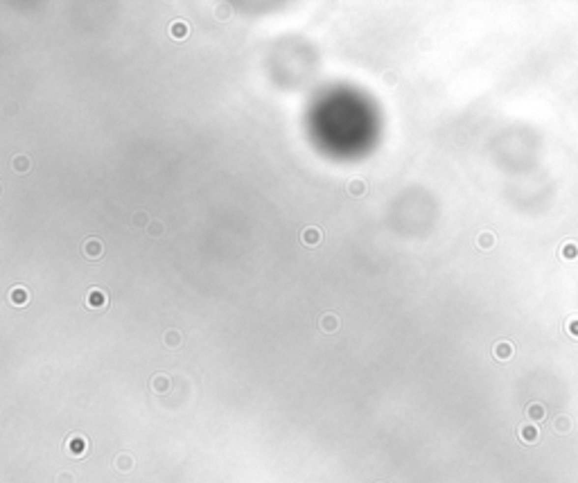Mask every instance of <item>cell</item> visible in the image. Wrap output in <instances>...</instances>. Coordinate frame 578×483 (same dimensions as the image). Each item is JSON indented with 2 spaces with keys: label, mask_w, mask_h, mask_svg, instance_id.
I'll list each match as a JSON object with an SVG mask.
<instances>
[{
  "label": "cell",
  "mask_w": 578,
  "mask_h": 483,
  "mask_svg": "<svg viewBox=\"0 0 578 483\" xmlns=\"http://www.w3.org/2000/svg\"><path fill=\"white\" fill-rule=\"evenodd\" d=\"M109 305H111V300H109L106 291H102V289L95 287L86 294V307H88V310H106Z\"/></svg>",
  "instance_id": "6da1fadb"
},
{
  "label": "cell",
  "mask_w": 578,
  "mask_h": 483,
  "mask_svg": "<svg viewBox=\"0 0 578 483\" xmlns=\"http://www.w3.org/2000/svg\"><path fill=\"white\" fill-rule=\"evenodd\" d=\"M82 253L86 260H100L104 256V244H102L100 237H88L82 246Z\"/></svg>",
  "instance_id": "7a4b0ae2"
},
{
  "label": "cell",
  "mask_w": 578,
  "mask_h": 483,
  "mask_svg": "<svg viewBox=\"0 0 578 483\" xmlns=\"http://www.w3.org/2000/svg\"><path fill=\"white\" fill-rule=\"evenodd\" d=\"M66 452H68V456L82 458V456L88 452V443H86V438H82V436H70L66 443Z\"/></svg>",
  "instance_id": "3957f363"
},
{
  "label": "cell",
  "mask_w": 578,
  "mask_h": 483,
  "mask_svg": "<svg viewBox=\"0 0 578 483\" xmlns=\"http://www.w3.org/2000/svg\"><path fill=\"white\" fill-rule=\"evenodd\" d=\"M321 239H323V233H321V228H317V226H307V228H303V233H300V242H303L307 249H317V246L321 244Z\"/></svg>",
  "instance_id": "277c9868"
},
{
  "label": "cell",
  "mask_w": 578,
  "mask_h": 483,
  "mask_svg": "<svg viewBox=\"0 0 578 483\" xmlns=\"http://www.w3.org/2000/svg\"><path fill=\"white\" fill-rule=\"evenodd\" d=\"M339 328H341V321H339L337 314H332V312H325V314L318 318V330H321V332L334 334V332H339Z\"/></svg>",
  "instance_id": "5b68a950"
},
{
  "label": "cell",
  "mask_w": 578,
  "mask_h": 483,
  "mask_svg": "<svg viewBox=\"0 0 578 483\" xmlns=\"http://www.w3.org/2000/svg\"><path fill=\"white\" fill-rule=\"evenodd\" d=\"M170 36L174 41H185L190 36V23L183 18H176V21L170 23Z\"/></svg>",
  "instance_id": "8992f818"
},
{
  "label": "cell",
  "mask_w": 578,
  "mask_h": 483,
  "mask_svg": "<svg viewBox=\"0 0 578 483\" xmlns=\"http://www.w3.org/2000/svg\"><path fill=\"white\" fill-rule=\"evenodd\" d=\"M170 389H172V379H170V375H165V372H156L154 377H151V391H154L156 395L167 393Z\"/></svg>",
  "instance_id": "52a82bcc"
},
{
  "label": "cell",
  "mask_w": 578,
  "mask_h": 483,
  "mask_svg": "<svg viewBox=\"0 0 578 483\" xmlns=\"http://www.w3.org/2000/svg\"><path fill=\"white\" fill-rule=\"evenodd\" d=\"M492 355H495V359H499V361H508L513 355H515V348H513L511 341H497V343L492 345Z\"/></svg>",
  "instance_id": "ba28073f"
},
{
  "label": "cell",
  "mask_w": 578,
  "mask_h": 483,
  "mask_svg": "<svg viewBox=\"0 0 578 483\" xmlns=\"http://www.w3.org/2000/svg\"><path fill=\"white\" fill-rule=\"evenodd\" d=\"M9 303L14 307H25L29 303V291L23 284H18V287H14L9 291Z\"/></svg>",
  "instance_id": "9c48e42d"
},
{
  "label": "cell",
  "mask_w": 578,
  "mask_h": 483,
  "mask_svg": "<svg viewBox=\"0 0 578 483\" xmlns=\"http://www.w3.org/2000/svg\"><path fill=\"white\" fill-rule=\"evenodd\" d=\"M517 433H520V440L526 445H535L540 440V431L533 425H522V427L517 429Z\"/></svg>",
  "instance_id": "30bf717a"
},
{
  "label": "cell",
  "mask_w": 578,
  "mask_h": 483,
  "mask_svg": "<svg viewBox=\"0 0 578 483\" xmlns=\"http://www.w3.org/2000/svg\"><path fill=\"white\" fill-rule=\"evenodd\" d=\"M366 190H368V185H366L364 178H350V181L346 183V192H348L350 197H355V199H359V197L366 195Z\"/></svg>",
  "instance_id": "8fae6325"
},
{
  "label": "cell",
  "mask_w": 578,
  "mask_h": 483,
  "mask_svg": "<svg viewBox=\"0 0 578 483\" xmlns=\"http://www.w3.org/2000/svg\"><path fill=\"white\" fill-rule=\"evenodd\" d=\"M163 345L170 350H178L183 345V334L178 332V330H167V332L163 334Z\"/></svg>",
  "instance_id": "7c38bea8"
},
{
  "label": "cell",
  "mask_w": 578,
  "mask_h": 483,
  "mask_svg": "<svg viewBox=\"0 0 578 483\" xmlns=\"http://www.w3.org/2000/svg\"><path fill=\"white\" fill-rule=\"evenodd\" d=\"M134 456L131 454H127V452H122V454H117L116 456V470L117 472H122V474H127V472H131L134 470Z\"/></svg>",
  "instance_id": "4fadbf2b"
},
{
  "label": "cell",
  "mask_w": 578,
  "mask_h": 483,
  "mask_svg": "<svg viewBox=\"0 0 578 483\" xmlns=\"http://www.w3.org/2000/svg\"><path fill=\"white\" fill-rule=\"evenodd\" d=\"M495 242H497V237H495V233H492V230H481V233L477 235V246L481 251L495 249Z\"/></svg>",
  "instance_id": "5bb4252c"
},
{
  "label": "cell",
  "mask_w": 578,
  "mask_h": 483,
  "mask_svg": "<svg viewBox=\"0 0 578 483\" xmlns=\"http://www.w3.org/2000/svg\"><path fill=\"white\" fill-rule=\"evenodd\" d=\"M11 167H14V172H18V174H28L29 167H32V161H29V156H25V154H16L11 158Z\"/></svg>",
  "instance_id": "9a60e30c"
},
{
  "label": "cell",
  "mask_w": 578,
  "mask_h": 483,
  "mask_svg": "<svg viewBox=\"0 0 578 483\" xmlns=\"http://www.w3.org/2000/svg\"><path fill=\"white\" fill-rule=\"evenodd\" d=\"M151 224L149 215H147V210H136L134 215H131V228H136V230H147V226Z\"/></svg>",
  "instance_id": "2e32d148"
},
{
  "label": "cell",
  "mask_w": 578,
  "mask_h": 483,
  "mask_svg": "<svg viewBox=\"0 0 578 483\" xmlns=\"http://www.w3.org/2000/svg\"><path fill=\"white\" fill-rule=\"evenodd\" d=\"M553 431L556 433H560V436H565V433H569L572 431V418L569 416H558L556 420H553Z\"/></svg>",
  "instance_id": "e0dca14e"
},
{
  "label": "cell",
  "mask_w": 578,
  "mask_h": 483,
  "mask_svg": "<svg viewBox=\"0 0 578 483\" xmlns=\"http://www.w3.org/2000/svg\"><path fill=\"white\" fill-rule=\"evenodd\" d=\"M526 418H528V420H533V422H540L542 418H545V406L538 404V402L528 404L526 406Z\"/></svg>",
  "instance_id": "ac0fdd59"
},
{
  "label": "cell",
  "mask_w": 578,
  "mask_h": 483,
  "mask_svg": "<svg viewBox=\"0 0 578 483\" xmlns=\"http://www.w3.org/2000/svg\"><path fill=\"white\" fill-rule=\"evenodd\" d=\"M144 233L149 235V237H163V235H165V224L158 222V219H151V224L147 226Z\"/></svg>",
  "instance_id": "d6986e66"
},
{
  "label": "cell",
  "mask_w": 578,
  "mask_h": 483,
  "mask_svg": "<svg viewBox=\"0 0 578 483\" xmlns=\"http://www.w3.org/2000/svg\"><path fill=\"white\" fill-rule=\"evenodd\" d=\"M560 257H562V260H576V257H578V246L574 244V242H567V244H562V249H560Z\"/></svg>",
  "instance_id": "ffe728a7"
},
{
  "label": "cell",
  "mask_w": 578,
  "mask_h": 483,
  "mask_svg": "<svg viewBox=\"0 0 578 483\" xmlns=\"http://www.w3.org/2000/svg\"><path fill=\"white\" fill-rule=\"evenodd\" d=\"M215 18L217 21H228V18H231V5L219 2V5L215 7Z\"/></svg>",
  "instance_id": "44dd1931"
},
{
  "label": "cell",
  "mask_w": 578,
  "mask_h": 483,
  "mask_svg": "<svg viewBox=\"0 0 578 483\" xmlns=\"http://www.w3.org/2000/svg\"><path fill=\"white\" fill-rule=\"evenodd\" d=\"M382 82L386 84L389 88H391V86H395V84H398V72H395V70H384L382 72Z\"/></svg>",
  "instance_id": "7402d4cb"
},
{
  "label": "cell",
  "mask_w": 578,
  "mask_h": 483,
  "mask_svg": "<svg viewBox=\"0 0 578 483\" xmlns=\"http://www.w3.org/2000/svg\"><path fill=\"white\" fill-rule=\"evenodd\" d=\"M57 483H75V474L72 472H59L57 474Z\"/></svg>",
  "instance_id": "603a6c76"
}]
</instances>
